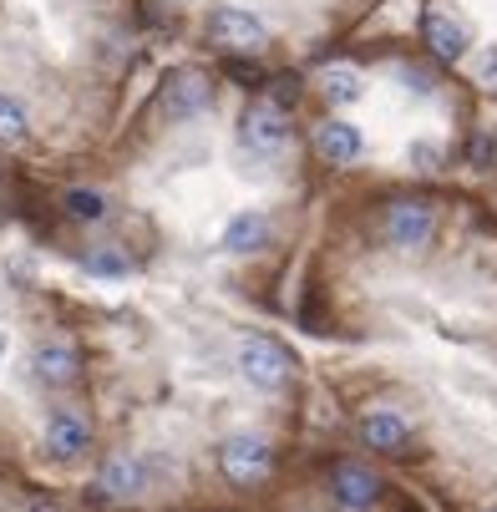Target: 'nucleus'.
Masks as SVG:
<instances>
[{
  "label": "nucleus",
  "mask_w": 497,
  "mask_h": 512,
  "mask_svg": "<svg viewBox=\"0 0 497 512\" xmlns=\"http://www.w3.org/2000/svg\"><path fill=\"white\" fill-rule=\"evenodd\" d=\"M300 71L173 66L142 112L61 178H36L51 254L92 289L193 284L279 310L315 198Z\"/></svg>",
  "instance_id": "1"
},
{
  "label": "nucleus",
  "mask_w": 497,
  "mask_h": 512,
  "mask_svg": "<svg viewBox=\"0 0 497 512\" xmlns=\"http://www.w3.org/2000/svg\"><path fill=\"white\" fill-rule=\"evenodd\" d=\"M87 289L102 512H249L305 457L310 365L269 315L193 284Z\"/></svg>",
  "instance_id": "2"
},
{
  "label": "nucleus",
  "mask_w": 497,
  "mask_h": 512,
  "mask_svg": "<svg viewBox=\"0 0 497 512\" xmlns=\"http://www.w3.org/2000/svg\"><path fill=\"white\" fill-rule=\"evenodd\" d=\"M0 467L82 487L92 467L87 289L41 229L36 178L0 158Z\"/></svg>",
  "instance_id": "3"
},
{
  "label": "nucleus",
  "mask_w": 497,
  "mask_h": 512,
  "mask_svg": "<svg viewBox=\"0 0 497 512\" xmlns=\"http://www.w3.org/2000/svg\"><path fill=\"white\" fill-rule=\"evenodd\" d=\"M0 512H102V507L82 487L41 482V477L0 467Z\"/></svg>",
  "instance_id": "4"
},
{
  "label": "nucleus",
  "mask_w": 497,
  "mask_h": 512,
  "mask_svg": "<svg viewBox=\"0 0 497 512\" xmlns=\"http://www.w3.org/2000/svg\"><path fill=\"white\" fill-rule=\"evenodd\" d=\"M421 41H426V51H432L442 66H467L472 61V31L447 6H426L421 11Z\"/></svg>",
  "instance_id": "5"
}]
</instances>
